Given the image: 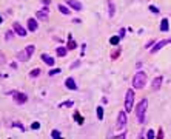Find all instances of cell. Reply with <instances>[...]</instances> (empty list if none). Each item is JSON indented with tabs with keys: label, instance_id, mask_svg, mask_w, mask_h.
Here are the masks:
<instances>
[{
	"label": "cell",
	"instance_id": "obj_1",
	"mask_svg": "<svg viewBox=\"0 0 171 139\" xmlns=\"http://www.w3.org/2000/svg\"><path fill=\"white\" fill-rule=\"evenodd\" d=\"M147 107H148V100L147 99H142L139 100V104L136 105V117H137V122L139 124H143L145 122V113H147Z\"/></svg>",
	"mask_w": 171,
	"mask_h": 139
},
{
	"label": "cell",
	"instance_id": "obj_2",
	"mask_svg": "<svg viewBox=\"0 0 171 139\" xmlns=\"http://www.w3.org/2000/svg\"><path fill=\"white\" fill-rule=\"evenodd\" d=\"M147 85V73L145 71H137L133 76V88L134 90H142Z\"/></svg>",
	"mask_w": 171,
	"mask_h": 139
},
{
	"label": "cell",
	"instance_id": "obj_3",
	"mask_svg": "<svg viewBox=\"0 0 171 139\" xmlns=\"http://www.w3.org/2000/svg\"><path fill=\"white\" fill-rule=\"evenodd\" d=\"M34 51H36V46H34V45H28L26 48H23L22 51L17 53V60H19V62H28L29 59L33 57Z\"/></svg>",
	"mask_w": 171,
	"mask_h": 139
},
{
	"label": "cell",
	"instance_id": "obj_4",
	"mask_svg": "<svg viewBox=\"0 0 171 139\" xmlns=\"http://www.w3.org/2000/svg\"><path fill=\"white\" fill-rule=\"evenodd\" d=\"M134 88H130L125 94V111L130 113L133 111V107H134Z\"/></svg>",
	"mask_w": 171,
	"mask_h": 139
},
{
	"label": "cell",
	"instance_id": "obj_5",
	"mask_svg": "<svg viewBox=\"0 0 171 139\" xmlns=\"http://www.w3.org/2000/svg\"><path fill=\"white\" fill-rule=\"evenodd\" d=\"M9 94L13 96L14 102L17 104V105H23V104L28 102V96H26L25 93H22V91H15V90H14V91H11Z\"/></svg>",
	"mask_w": 171,
	"mask_h": 139
},
{
	"label": "cell",
	"instance_id": "obj_6",
	"mask_svg": "<svg viewBox=\"0 0 171 139\" xmlns=\"http://www.w3.org/2000/svg\"><path fill=\"white\" fill-rule=\"evenodd\" d=\"M48 15H50V9L48 6H43L39 11H36V19L37 20H48Z\"/></svg>",
	"mask_w": 171,
	"mask_h": 139
},
{
	"label": "cell",
	"instance_id": "obj_7",
	"mask_svg": "<svg viewBox=\"0 0 171 139\" xmlns=\"http://www.w3.org/2000/svg\"><path fill=\"white\" fill-rule=\"evenodd\" d=\"M13 29H14V33L17 34V36H20V37H26V36H28L26 29H25L19 22H14V23H13Z\"/></svg>",
	"mask_w": 171,
	"mask_h": 139
},
{
	"label": "cell",
	"instance_id": "obj_8",
	"mask_svg": "<svg viewBox=\"0 0 171 139\" xmlns=\"http://www.w3.org/2000/svg\"><path fill=\"white\" fill-rule=\"evenodd\" d=\"M170 40H159V42H156V45H153L151 48H149V51H151V54H156V53H159L162 48L168 44Z\"/></svg>",
	"mask_w": 171,
	"mask_h": 139
},
{
	"label": "cell",
	"instance_id": "obj_9",
	"mask_svg": "<svg viewBox=\"0 0 171 139\" xmlns=\"http://www.w3.org/2000/svg\"><path fill=\"white\" fill-rule=\"evenodd\" d=\"M125 125H126V111H119V114H117V127L125 128Z\"/></svg>",
	"mask_w": 171,
	"mask_h": 139
},
{
	"label": "cell",
	"instance_id": "obj_10",
	"mask_svg": "<svg viewBox=\"0 0 171 139\" xmlns=\"http://www.w3.org/2000/svg\"><path fill=\"white\" fill-rule=\"evenodd\" d=\"M66 5L69 8H73L74 11H77V13H80L83 9V6H82V3L79 2V0H66Z\"/></svg>",
	"mask_w": 171,
	"mask_h": 139
},
{
	"label": "cell",
	"instance_id": "obj_11",
	"mask_svg": "<svg viewBox=\"0 0 171 139\" xmlns=\"http://www.w3.org/2000/svg\"><path fill=\"white\" fill-rule=\"evenodd\" d=\"M162 81H163V77H162V76H157V77H154V79H153V84H151L153 91H159V88L162 87Z\"/></svg>",
	"mask_w": 171,
	"mask_h": 139
},
{
	"label": "cell",
	"instance_id": "obj_12",
	"mask_svg": "<svg viewBox=\"0 0 171 139\" xmlns=\"http://www.w3.org/2000/svg\"><path fill=\"white\" fill-rule=\"evenodd\" d=\"M65 87H66L68 90H73V91H76V90H77V84H76V81H74L73 77H66V79H65Z\"/></svg>",
	"mask_w": 171,
	"mask_h": 139
},
{
	"label": "cell",
	"instance_id": "obj_13",
	"mask_svg": "<svg viewBox=\"0 0 171 139\" xmlns=\"http://www.w3.org/2000/svg\"><path fill=\"white\" fill-rule=\"evenodd\" d=\"M37 28H39V23H37V20L34 17H29L28 19V29L31 31V33H36Z\"/></svg>",
	"mask_w": 171,
	"mask_h": 139
},
{
	"label": "cell",
	"instance_id": "obj_14",
	"mask_svg": "<svg viewBox=\"0 0 171 139\" xmlns=\"http://www.w3.org/2000/svg\"><path fill=\"white\" fill-rule=\"evenodd\" d=\"M40 57H42V60H43L48 67H54V63H56L54 57H51L50 54H46V53H43V54H42Z\"/></svg>",
	"mask_w": 171,
	"mask_h": 139
},
{
	"label": "cell",
	"instance_id": "obj_15",
	"mask_svg": "<svg viewBox=\"0 0 171 139\" xmlns=\"http://www.w3.org/2000/svg\"><path fill=\"white\" fill-rule=\"evenodd\" d=\"M73 119L77 122L79 125H83V122H85V117L80 114V111L79 110H74V113H73Z\"/></svg>",
	"mask_w": 171,
	"mask_h": 139
},
{
	"label": "cell",
	"instance_id": "obj_16",
	"mask_svg": "<svg viewBox=\"0 0 171 139\" xmlns=\"http://www.w3.org/2000/svg\"><path fill=\"white\" fill-rule=\"evenodd\" d=\"M66 48H68V51H73V50H76L77 48V44H76V40L73 39V36L69 34L68 36V42H66Z\"/></svg>",
	"mask_w": 171,
	"mask_h": 139
},
{
	"label": "cell",
	"instance_id": "obj_17",
	"mask_svg": "<svg viewBox=\"0 0 171 139\" xmlns=\"http://www.w3.org/2000/svg\"><path fill=\"white\" fill-rule=\"evenodd\" d=\"M159 29L162 31V33H167V31L170 29V22H168V19H162V20H160Z\"/></svg>",
	"mask_w": 171,
	"mask_h": 139
},
{
	"label": "cell",
	"instance_id": "obj_18",
	"mask_svg": "<svg viewBox=\"0 0 171 139\" xmlns=\"http://www.w3.org/2000/svg\"><path fill=\"white\" fill-rule=\"evenodd\" d=\"M66 53H68V48H66V46H59L57 50H56V54H57L59 57H65Z\"/></svg>",
	"mask_w": 171,
	"mask_h": 139
},
{
	"label": "cell",
	"instance_id": "obj_19",
	"mask_svg": "<svg viewBox=\"0 0 171 139\" xmlns=\"http://www.w3.org/2000/svg\"><path fill=\"white\" fill-rule=\"evenodd\" d=\"M114 14H116V5L113 2H110L108 3V15H110V19L114 17Z\"/></svg>",
	"mask_w": 171,
	"mask_h": 139
},
{
	"label": "cell",
	"instance_id": "obj_20",
	"mask_svg": "<svg viewBox=\"0 0 171 139\" xmlns=\"http://www.w3.org/2000/svg\"><path fill=\"white\" fill-rule=\"evenodd\" d=\"M59 11H60L62 14H65V15H68L69 13H71V9H69V6H68V5H59Z\"/></svg>",
	"mask_w": 171,
	"mask_h": 139
},
{
	"label": "cell",
	"instance_id": "obj_21",
	"mask_svg": "<svg viewBox=\"0 0 171 139\" xmlns=\"http://www.w3.org/2000/svg\"><path fill=\"white\" fill-rule=\"evenodd\" d=\"M60 108H69V107H74V100H63V102L59 104Z\"/></svg>",
	"mask_w": 171,
	"mask_h": 139
},
{
	"label": "cell",
	"instance_id": "obj_22",
	"mask_svg": "<svg viewBox=\"0 0 171 139\" xmlns=\"http://www.w3.org/2000/svg\"><path fill=\"white\" fill-rule=\"evenodd\" d=\"M11 127H15V128H20V131H26V128H25V125L22 124V122H19V121H14V122H11Z\"/></svg>",
	"mask_w": 171,
	"mask_h": 139
},
{
	"label": "cell",
	"instance_id": "obj_23",
	"mask_svg": "<svg viewBox=\"0 0 171 139\" xmlns=\"http://www.w3.org/2000/svg\"><path fill=\"white\" fill-rule=\"evenodd\" d=\"M96 114H97V119L99 121H103V107H97V108H96Z\"/></svg>",
	"mask_w": 171,
	"mask_h": 139
},
{
	"label": "cell",
	"instance_id": "obj_24",
	"mask_svg": "<svg viewBox=\"0 0 171 139\" xmlns=\"http://www.w3.org/2000/svg\"><path fill=\"white\" fill-rule=\"evenodd\" d=\"M120 44V36H113L110 39V45H114V46H117Z\"/></svg>",
	"mask_w": 171,
	"mask_h": 139
},
{
	"label": "cell",
	"instance_id": "obj_25",
	"mask_svg": "<svg viewBox=\"0 0 171 139\" xmlns=\"http://www.w3.org/2000/svg\"><path fill=\"white\" fill-rule=\"evenodd\" d=\"M120 53H122V50H120V48H119V46H117V48H116V50H114L113 53H111V59H113V60H116V59H117V57H119V56H120Z\"/></svg>",
	"mask_w": 171,
	"mask_h": 139
},
{
	"label": "cell",
	"instance_id": "obj_26",
	"mask_svg": "<svg viewBox=\"0 0 171 139\" xmlns=\"http://www.w3.org/2000/svg\"><path fill=\"white\" fill-rule=\"evenodd\" d=\"M40 73H42V70H40V68H34L33 71L29 73V77H39V76H40Z\"/></svg>",
	"mask_w": 171,
	"mask_h": 139
},
{
	"label": "cell",
	"instance_id": "obj_27",
	"mask_svg": "<svg viewBox=\"0 0 171 139\" xmlns=\"http://www.w3.org/2000/svg\"><path fill=\"white\" fill-rule=\"evenodd\" d=\"M51 138L59 139V138H62V133L59 131V130H52V131H51Z\"/></svg>",
	"mask_w": 171,
	"mask_h": 139
},
{
	"label": "cell",
	"instance_id": "obj_28",
	"mask_svg": "<svg viewBox=\"0 0 171 139\" xmlns=\"http://www.w3.org/2000/svg\"><path fill=\"white\" fill-rule=\"evenodd\" d=\"M14 29H8L6 31V36H5V37H6V40H9V39H13V37H14Z\"/></svg>",
	"mask_w": 171,
	"mask_h": 139
},
{
	"label": "cell",
	"instance_id": "obj_29",
	"mask_svg": "<svg viewBox=\"0 0 171 139\" xmlns=\"http://www.w3.org/2000/svg\"><path fill=\"white\" fill-rule=\"evenodd\" d=\"M60 71H62L60 68H54V70H51V71H48V74H50V76H56V74H59Z\"/></svg>",
	"mask_w": 171,
	"mask_h": 139
},
{
	"label": "cell",
	"instance_id": "obj_30",
	"mask_svg": "<svg viewBox=\"0 0 171 139\" xmlns=\"http://www.w3.org/2000/svg\"><path fill=\"white\" fill-rule=\"evenodd\" d=\"M149 11H151V13H154V14H159V8L157 6H154V5H149Z\"/></svg>",
	"mask_w": 171,
	"mask_h": 139
},
{
	"label": "cell",
	"instance_id": "obj_31",
	"mask_svg": "<svg viewBox=\"0 0 171 139\" xmlns=\"http://www.w3.org/2000/svg\"><path fill=\"white\" fill-rule=\"evenodd\" d=\"M147 138L148 139H154V138H156V135H154V130H148L147 131Z\"/></svg>",
	"mask_w": 171,
	"mask_h": 139
},
{
	"label": "cell",
	"instance_id": "obj_32",
	"mask_svg": "<svg viewBox=\"0 0 171 139\" xmlns=\"http://www.w3.org/2000/svg\"><path fill=\"white\" fill-rule=\"evenodd\" d=\"M39 128H40L39 122H33V124H31V130H39Z\"/></svg>",
	"mask_w": 171,
	"mask_h": 139
},
{
	"label": "cell",
	"instance_id": "obj_33",
	"mask_svg": "<svg viewBox=\"0 0 171 139\" xmlns=\"http://www.w3.org/2000/svg\"><path fill=\"white\" fill-rule=\"evenodd\" d=\"M154 44H156V40H154V39H151L149 42H147V44H145V48H151Z\"/></svg>",
	"mask_w": 171,
	"mask_h": 139
},
{
	"label": "cell",
	"instance_id": "obj_34",
	"mask_svg": "<svg viewBox=\"0 0 171 139\" xmlns=\"http://www.w3.org/2000/svg\"><path fill=\"white\" fill-rule=\"evenodd\" d=\"M80 63H82V62H80V59H79V60H76V62H74V63H71V70H74V68H77V67H80Z\"/></svg>",
	"mask_w": 171,
	"mask_h": 139
},
{
	"label": "cell",
	"instance_id": "obj_35",
	"mask_svg": "<svg viewBox=\"0 0 171 139\" xmlns=\"http://www.w3.org/2000/svg\"><path fill=\"white\" fill-rule=\"evenodd\" d=\"M156 138H157V139H162V138H163V130H162V128H160V130L157 131V135H156Z\"/></svg>",
	"mask_w": 171,
	"mask_h": 139
},
{
	"label": "cell",
	"instance_id": "obj_36",
	"mask_svg": "<svg viewBox=\"0 0 171 139\" xmlns=\"http://www.w3.org/2000/svg\"><path fill=\"white\" fill-rule=\"evenodd\" d=\"M40 2H42L43 6H50V5H51V0H40Z\"/></svg>",
	"mask_w": 171,
	"mask_h": 139
},
{
	"label": "cell",
	"instance_id": "obj_37",
	"mask_svg": "<svg viewBox=\"0 0 171 139\" xmlns=\"http://www.w3.org/2000/svg\"><path fill=\"white\" fill-rule=\"evenodd\" d=\"M119 36H120V37H125V28H122V29L119 31Z\"/></svg>",
	"mask_w": 171,
	"mask_h": 139
},
{
	"label": "cell",
	"instance_id": "obj_38",
	"mask_svg": "<svg viewBox=\"0 0 171 139\" xmlns=\"http://www.w3.org/2000/svg\"><path fill=\"white\" fill-rule=\"evenodd\" d=\"M125 136H126V133L124 131V133H120V135H117L116 138H119V139H120V138H125Z\"/></svg>",
	"mask_w": 171,
	"mask_h": 139
},
{
	"label": "cell",
	"instance_id": "obj_39",
	"mask_svg": "<svg viewBox=\"0 0 171 139\" xmlns=\"http://www.w3.org/2000/svg\"><path fill=\"white\" fill-rule=\"evenodd\" d=\"M2 22H3V19H2V15H0V25H2Z\"/></svg>",
	"mask_w": 171,
	"mask_h": 139
},
{
	"label": "cell",
	"instance_id": "obj_40",
	"mask_svg": "<svg viewBox=\"0 0 171 139\" xmlns=\"http://www.w3.org/2000/svg\"><path fill=\"white\" fill-rule=\"evenodd\" d=\"M170 42H171V39H170Z\"/></svg>",
	"mask_w": 171,
	"mask_h": 139
}]
</instances>
